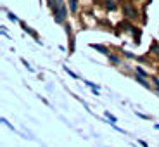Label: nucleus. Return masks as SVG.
<instances>
[{"mask_svg": "<svg viewBox=\"0 0 159 147\" xmlns=\"http://www.w3.org/2000/svg\"><path fill=\"white\" fill-rule=\"evenodd\" d=\"M2 123H4L5 126H9V128H11V130H14V126H12V125L9 123V121H7V119H5V118H2Z\"/></svg>", "mask_w": 159, "mask_h": 147, "instance_id": "15", "label": "nucleus"}, {"mask_svg": "<svg viewBox=\"0 0 159 147\" xmlns=\"http://www.w3.org/2000/svg\"><path fill=\"white\" fill-rule=\"evenodd\" d=\"M157 75H159V68H157Z\"/></svg>", "mask_w": 159, "mask_h": 147, "instance_id": "18", "label": "nucleus"}, {"mask_svg": "<svg viewBox=\"0 0 159 147\" xmlns=\"http://www.w3.org/2000/svg\"><path fill=\"white\" fill-rule=\"evenodd\" d=\"M106 118H109V121H111V123H116V116H112L109 111H106Z\"/></svg>", "mask_w": 159, "mask_h": 147, "instance_id": "14", "label": "nucleus"}, {"mask_svg": "<svg viewBox=\"0 0 159 147\" xmlns=\"http://www.w3.org/2000/svg\"><path fill=\"white\" fill-rule=\"evenodd\" d=\"M151 54L152 56H156V57H159V44L157 42H152V45H151Z\"/></svg>", "mask_w": 159, "mask_h": 147, "instance_id": "10", "label": "nucleus"}, {"mask_svg": "<svg viewBox=\"0 0 159 147\" xmlns=\"http://www.w3.org/2000/svg\"><path fill=\"white\" fill-rule=\"evenodd\" d=\"M131 2H133V0H131Z\"/></svg>", "mask_w": 159, "mask_h": 147, "instance_id": "19", "label": "nucleus"}, {"mask_svg": "<svg viewBox=\"0 0 159 147\" xmlns=\"http://www.w3.org/2000/svg\"><path fill=\"white\" fill-rule=\"evenodd\" d=\"M57 4H59L57 0H47V7L50 9L52 12H56V9H57Z\"/></svg>", "mask_w": 159, "mask_h": 147, "instance_id": "11", "label": "nucleus"}, {"mask_svg": "<svg viewBox=\"0 0 159 147\" xmlns=\"http://www.w3.org/2000/svg\"><path fill=\"white\" fill-rule=\"evenodd\" d=\"M88 47L95 48V50H99L100 54H104V56H109L111 54V50H109V47H106V45H99V44H90Z\"/></svg>", "mask_w": 159, "mask_h": 147, "instance_id": "6", "label": "nucleus"}, {"mask_svg": "<svg viewBox=\"0 0 159 147\" xmlns=\"http://www.w3.org/2000/svg\"><path fill=\"white\" fill-rule=\"evenodd\" d=\"M121 11H123L125 19H128V21H135L137 17H139V9L133 5V2H131V0L123 2V5H121Z\"/></svg>", "mask_w": 159, "mask_h": 147, "instance_id": "1", "label": "nucleus"}, {"mask_svg": "<svg viewBox=\"0 0 159 147\" xmlns=\"http://www.w3.org/2000/svg\"><path fill=\"white\" fill-rule=\"evenodd\" d=\"M118 28H121L123 31L131 33V35L137 31V28L133 26V24H131V21H128V19H125V21H121V23H118Z\"/></svg>", "mask_w": 159, "mask_h": 147, "instance_id": "2", "label": "nucleus"}, {"mask_svg": "<svg viewBox=\"0 0 159 147\" xmlns=\"http://www.w3.org/2000/svg\"><path fill=\"white\" fill-rule=\"evenodd\" d=\"M151 81H152V83H154L156 90L159 92V76H157V75H152V76H151Z\"/></svg>", "mask_w": 159, "mask_h": 147, "instance_id": "12", "label": "nucleus"}, {"mask_svg": "<svg viewBox=\"0 0 159 147\" xmlns=\"http://www.w3.org/2000/svg\"><path fill=\"white\" fill-rule=\"evenodd\" d=\"M64 71L68 73V75H69V76H73V78H75V80H78V78H80V76H78V75H75V73H73V71H71V69H69V68H66V66H64Z\"/></svg>", "mask_w": 159, "mask_h": 147, "instance_id": "13", "label": "nucleus"}, {"mask_svg": "<svg viewBox=\"0 0 159 147\" xmlns=\"http://www.w3.org/2000/svg\"><path fill=\"white\" fill-rule=\"evenodd\" d=\"M7 16H9V19H11V21H17V19H16V16H14L12 12H7Z\"/></svg>", "mask_w": 159, "mask_h": 147, "instance_id": "16", "label": "nucleus"}, {"mask_svg": "<svg viewBox=\"0 0 159 147\" xmlns=\"http://www.w3.org/2000/svg\"><path fill=\"white\" fill-rule=\"evenodd\" d=\"M104 9L109 11V12L116 11V0H106V2H104Z\"/></svg>", "mask_w": 159, "mask_h": 147, "instance_id": "7", "label": "nucleus"}, {"mask_svg": "<svg viewBox=\"0 0 159 147\" xmlns=\"http://www.w3.org/2000/svg\"><path fill=\"white\" fill-rule=\"evenodd\" d=\"M107 59H109V62L114 64V66H119V64H123V59H121V56H119V54H114V52H111V54H109Z\"/></svg>", "mask_w": 159, "mask_h": 147, "instance_id": "5", "label": "nucleus"}, {"mask_svg": "<svg viewBox=\"0 0 159 147\" xmlns=\"http://www.w3.org/2000/svg\"><path fill=\"white\" fill-rule=\"evenodd\" d=\"M139 142H140V145H142V147H149L147 142H143V140H139Z\"/></svg>", "mask_w": 159, "mask_h": 147, "instance_id": "17", "label": "nucleus"}, {"mask_svg": "<svg viewBox=\"0 0 159 147\" xmlns=\"http://www.w3.org/2000/svg\"><path fill=\"white\" fill-rule=\"evenodd\" d=\"M135 75H139V76H142V78H151V76H149V73L145 71V69L142 68V66H135Z\"/></svg>", "mask_w": 159, "mask_h": 147, "instance_id": "8", "label": "nucleus"}, {"mask_svg": "<svg viewBox=\"0 0 159 147\" xmlns=\"http://www.w3.org/2000/svg\"><path fill=\"white\" fill-rule=\"evenodd\" d=\"M19 24H21V28H23L24 31L28 33V35H31L33 38H35L36 42H38V44H42V42H40V35H38V33L35 31V30H31V28H30V26H28V24L24 23V21H19Z\"/></svg>", "mask_w": 159, "mask_h": 147, "instance_id": "4", "label": "nucleus"}, {"mask_svg": "<svg viewBox=\"0 0 159 147\" xmlns=\"http://www.w3.org/2000/svg\"><path fill=\"white\" fill-rule=\"evenodd\" d=\"M69 2V11L71 14H78V0H68Z\"/></svg>", "mask_w": 159, "mask_h": 147, "instance_id": "9", "label": "nucleus"}, {"mask_svg": "<svg viewBox=\"0 0 159 147\" xmlns=\"http://www.w3.org/2000/svg\"><path fill=\"white\" fill-rule=\"evenodd\" d=\"M64 30H66V33H68V38H69V52H75V36H73V31H71V26H69V23L64 24Z\"/></svg>", "mask_w": 159, "mask_h": 147, "instance_id": "3", "label": "nucleus"}]
</instances>
